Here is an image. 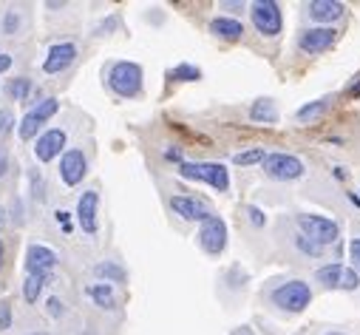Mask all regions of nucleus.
Returning a JSON list of instances; mask_svg holds the SVG:
<instances>
[{"label": "nucleus", "instance_id": "nucleus-1", "mask_svg": "<svg viewBox=\"0 0 360 335\" xmlns=\"http://www.w3.org/2000/svg\"><path fill=\"white\" fill-rule=\"evenodd\" d=\"M108 85L119 97H136L142 91V69L136 63H128V60H119L108 71Z\"/></svg>", "mask_w": 360, "mask_h": 335}, {"label": "nucleus", "instance_id": "nucleus-2", "mask_svg": "<svg viewBox=\"0 0 360 335\" xmlns=\"http://www.w3.org/2000/svg\"><path fill=\"white\" fill-rule=\"evenodd\" d=\"M179 173H182L185 179L207 182V185L216 188V191H227L230 188V173L219 162H182V165H179Z\"/></svg>", "mask_w": 360, "mask_h": 335}, {"label": "nucleus", "instance_id": "nucleus-3", "mask_svg": "<svg viewBox=\"0 0 360 335\" xmlns=\"http://www.w3.org/2000/svg\"><path fill=\"white\" fill-rule=\"evenodd\" d=\"M309 301H312V290L307 282H287L281 287L273 290V304L287 313H304L309 307Z\"/></svg>", "mask_w": 360, "mask_h": 335}, {"label": "nucleus", "instance_id": "nucleus-4", "mask_svg": "<svg viewBox=\"0 0 360 335\" xmlns=\"http://www.w3.org/2000/svg\"><path fill=\"white\" fill-rule=\"evenodd\" d=\"M298 227H301V236L315 241V245H332L338 239V225L326 216H315V213H301L298 216Z\"/></svg>", "mask_w": 360, "mask_h": 335}, {"label": "nucleus", "instance_id": "nucleus-5", "mask_svg": "<svg viewBox=\"0 0 360 335\" xmlns=\"http://www.w3.org/2000/svg\"><path fill=\"white\" fill-rule=\"evenodd\" d=\"M261 165H264V173L276 182H292L304 176V162L292 154H267Z\"/></svg>", "mask_w": 360, "mask_h": 335}, {"label": "nucleus", "instance_id": "nucleus-6", "mask_svg": "<svg viewBox=\"0 0 360 335\" xmlns=\"http://www.w3.org/2000/svg\"><path fill=\"white\" fill-rule=\"evenodd\" d=\"M253 26L255 32L264 35V37H276L281 35V26H284V17H281V6L273 3V0H258L253 3Z\"/></svg>", "mask_w": 360, "mask_h": 335}, {"label": "nucleus", "instance_id": "nucleus-7", "mask_svg": "<svg viewBox=\"0 0 360 335\" xmlns=\"http://www.w3.org/2000/svg\"><path fill=\"white\" fill-rule=\"evenodd\" d=\"M57 108H60V103L54 100V97H48V100H43V103H37L32 111H28L23 119H20V128H17V134H20V139H35L37 137V131L48 123V119L57 114Z\"/></svg>", "mask_w": 360, "mask_h": 335}, {"label": "nucleus", "instance_id": "nucleus-8", "mask_svg": "<svg viewBox=\"0 0 360 335\" xmlns=\"http://www.w3.org/2000/svg\"><path fill=\"white\" fill-rule=\"evenodd\" d=\"M199 245L204 253L210 256H219L224 248H227V225L219 219V216H210L207 222H201V230H199Z\"/></svg>", "mask_w": 360, "mask_h": 335}, {"label": "nucleus", "instance_id": "nucleus-9", "mask_svg": "<svg viewBox=\"0 0 360 335\" xmlns=\"http://www.w3.org/2000/svg\"><path fill=\"white\" fill-rule=\"evenodd\" d=\"M315 279L326 287H335V290H357L360 287V276L352 270V267H343V264H326L315 273Z\"/></svg>", "mask_w": 360, "mask_h": 335}, {"label": "nucleus", "instance_id": "nucleus-10", "mask_svg": "<svg viewBox=\"0 0 360 335\" xmlns=\"http://www.w3.org/2000/svg\"><path fill=\"white\" fill-rule=\"evenodd\" d=\"M85 173H88L85 154L80 148H69L63 154V160H60V179H63L69 188H74V185H80V182L85 179Z\"/></svg>", "mask_w": 360, "mask_h": 335}, {"label": "nucleus", "instance_id": "nucleus-11", "mask_svg": "<svg viewBox=\"0 0 360 335\" xmlns=\"http://www.w3.org/2000/svg\"><path fill=\"white\" fill-rule=\"evenodd\" d=\"M338 40V32L329 26H318V28H307V32L301 35V40H298V46H301V51L307 54H321L326 49H332Z\"/></svg>", "mask_w": 360, "mask_h": 335}, {"label": "nucleus", "instance_id": "nucleus-12", "mask_svg": "<svg viewBox=\"0 0 360 335\" xmlns=\"http://www.w3.org/2000/svg\"><path fill=\"white\" fill-rule=\"evenodd\" d=\"M170 207H173V213L176 216H182V219H188V222H207L210 216H213V210H210L201 199H196V196H173L170 199Z\"/></svg>", "mask_w": 360, "mask_h": 335}, {"label": "nucleus", "instance_id": "nucleus-13", "mask_svg": "<svg viewBox=\"0 0 360 335\" xmlns=\"http://www.w3.org/2000/svg\"><path fill=\"white\" fill-rule=\"evenodd\" d=\"M97 210H100V194L97 191H85L77 202V219H80V227L88 233V236H94L100 222H97Z\"/></svg>", "mask_w": 360, "mask_h": 335}, {"label": "nucleus", "instance_id": "nucleus-14", "mask_svg": "<svg viewBox=\"0 0 360 335\" xmlns=\"http://www.w3.org/2000/svg\"><path fill=\"white\" fill-rule=\"evenodd\" d=\"M74 60H77V46L74 43H57V46L48 49V57L43 60V71L46 74H60V71H66Z\"/></svg>", "mask_w": 360, "mask_h": 335}, {"label": "nucleus", "instance_id": "nucleus-15", "mask_svg": "<svg viewBox=\"0 0 360 335\" xmlns=\"http://www.w3.org/2000/svg\"><path fill=\"white\" fill-rule=\"evenodd\" d=\"M57 267V253L48 250L46 245H28L26 250V270L37 273V276H48V273Z\"/></svg>", "mask_w": 360, "mask_h": 335}, {"label": "nucleus", "instance_id": "nucleus-16", "mask_svg": "<svg viewBox=\"0 0 360 335\" xmlns=\"http://www.w3.org/2000/svg\"><path fill=\"white\" fill-rule=\"evenodd\" d=\"M66 148V131H60V128H51L46 134H40L37 145H35V157L40 162H51L60 157V151Z\"/></svg>", "mask_w": 360, "mask_h": 335}, {"label": "nucleus", "instance_id": "nucleus-17", "mask_svg": "<svg viewBox=\"0 0 360 335\" xmlns=\"http://www.w3.org/2000/svg\"><path fill=\"white\" fill-rule=\"evenodd\" d=\"M307 12L315 23H335L343 17V3H338V0H312V3H307Z\"/></svg>", "mask_w": 360, "mask_h": 335}, {"label": "nucleus", "instance_id": "nucleus-18", "mask_svg": "<svg viewBox=\"0 0 360 335\" xmlns=\"http://www.w3.org/2000/svg\"><path fill=\"white\" fill-rule=\"evenodd\" d=\"M210 35L219 37V40L233 43V40H242L244 26L238 20H233V17H213V20H210Z\"/></svg>", "mask_w": 360, "mask_h": 335}, {"label": "nucleus", "instance_id": "nucleus-19", "mask_svg": "<svg viewBox=\"0 0 360 335\" xmlns=\"http://www.w3.org/2000/svg\"><path fill=\"white\" fill-rule=\"evenodd\" d=\"M250 119L253 123H267V126H273L278 123V108L273 100H255L253 108H250Z\"/></svg>", "mask_w": 360, "mask_h": 335}, {"label": "nucleus", "instance_id": "nucleus-20", "mask_svg": "<svg viewBox=\"0 0 360 335\" xmlns=\"http://www.w3.org/2000/svg\"><path fill=\"white\" fill-rule=\"evenodd\" d=\"M88 298H91L97 307L102 310H114L116 307V295H114V287L111 284H88Z\"/></svg>", "mask_w": 360, "mask_h": 335}, {"label": "nucleus", "instance_id": "nucleus-21", "mask_svg": "<svg viewBox=\"0 0 360 335\" xmlns=\"http://www.w3.org/2000/svg\"><path fill=\"white\" fill-rule=\"evenodd\" d=\"M94 276H100V279H105V284L108 282H116V284H123L125 279H128V273L119 267L116 261H100L97 267H94Z\"/></svg>", "mask_w": 360, "mask_h": 335}, {"label": "nucleus", "instance_id": "nucleus-22", "mask_svg": "<svg viewBox=\"0 0 360 335\" xmlns=\"http://www.w3.org/2000/svg\"><path fill=\"white\" fill-rule=\"evenodd\" d=\"M46 279H48V276H37V273H28V276H26V282H23V298H26L28 304H35V301L40 298Z\"/></svg>", "mask_w": 360, "mask_h": 335}, {"label": "nucleus", "instance_id": "nucleus-23", "mask_svg": "<svg viewBox=\"0 0 360 335\" xmlns=\"http://www.w3.org/2000/svg\"><path fill=\"white\" fill-rule=\"evenodd\" d=\"M170 80H176V83H196V80H201V71H199L196 66L182 63V66H176V69L170 71Z\"/></svg>", "mask_w": 360, "mask_h": 335}, {"label": "nucleus", "instance_id": "nucleus-24", "mask_svg": "<svg viewBox=\"0 0 360 335\" xmlns=\"http://www.w3.org/2000/svg\"><path fill=\"white\" fill-rule=\"evenodd\" d=\"M329 108V100H318V103H309V105H304L301 111H298V119L301 123H309V119H318L323 111Z\"/></svg>", "mask_w": 360, "mask_h": 335}, {"label": "nucleus", "instance_id": "nucleus-25", "mask_svg": "<svg viewBox=\"0 0 360 335\" xmlns=\"http://www.w3.org/2000/svg\"><path fill=\"white\" fill-rule=\"evenodd\" d=\"M28 94H32V83H28L26 77H17L9 83V97L12 100H26Z\"/></svg>", "mask_w": 360, "mask_h": 335}, {"label": "nucleus", "instance_id": "nucleus-26", "mask_svg": "<svg viewBox=\"0 0 360 335\" xmlns=\"http://www.w3.org/2000/svg\"><path fill=\"white\" fill-rule=\"evenodd\" d=\"M264 148H250V151H244V154H235L233 157V162L235 165H255V162H264Z\"/></svg>", "mask_w": 360, "mask_h": 335}, {"label": "nucleus", "instance_id": "nucleus-27", "mask_svg": "<svg viewBox=\"0 0 360 335\" xmlns=\"http://www.w3.org/2000/svg\"><path fill=\"white\" fill-rule=\"evenodd\" d=\"M295 245H298V250L307 253V256H321V250H323L321 245H315V241H309V239H304V236H298Z\"/></svg>", "mask_w": 360, "mask_h": 335}, {"label": "nucleus", "instance_id": "nucleus-28", "mask_svg": "<svg viewBox=\"0 0 360 335\" xmlns=\"http://www.w3.org/2000/svg\"><path fill=\"white\" fill-rule=\"evenodd\" d=\"M349 259H352V270L360 273V236L352 239V245H349Z\"/></svg>", "mask_w": 360, "mask_h": 335}, {"label": "nucleus", "instance_id": "nucleus-29", "mask_svg": "<svg viewBox=\"0 0 360 335\" xmlns=\"http://www.w3.org/2000/svg\"><path fill=\"white\" fill-rule=\"evenodd\" d=\"M247 216H250V222H253L255 227H264V222H267V216L261 213V207H255V205L247 207Z\"/></svg>", "mask_w": 360, "mask_h": 335}, {"label": "nucleus", "instance_id": "nucleus-30", "mask_svg": "<svg viewBox=\"0 0 360 335\" xmlns=\"http://www.w3.org/2000/svg\"><path fill=\"white\" fill-rule=\"evenodd\" d=\"M9 327H12V307L3 301L0 304V329H9Z\"/></svg>", "mask_w": 360, "mask_h": 335}, {"label": "nucleus", "instance_id": "nucleus-31", "mask_svg": "<svg viewBox=\"0 0 360 335\" xmlns=\"http://www.w3.org/2000/svg\"><path fill=\"white\" fill-rule=\"evenodd\" d=\"M12 123H15L12 114L0 108V134H9V131H12Z\"/></svg>", "mask_w": 360, "mask_h": 335}, {"label": "nucleus", "instance_id": "nucleus-32", "mask_svg": "<svg viewBox=\"0 0 360 335\" xmlns=\"http://www.w3.org/2000/svg\"><path fill=\"white\" fill-rule=\"evenodd\" d=\"M48 313H51L54 318L63 316V301H60V298H48Z\"/></svg>", "mask_w": 360, "mask_h": 335}, {"label": "nucleus", "instance_id": "nucleus-33", "mask_svg": "<svg viewBox=\"0 0 360 335\" xmlns=\"http://www.w3.org/2000/svg\"><path fill=\"white\" fill-rule=\"evenodd\" d=\"M9 171V154H6V148H0V176H6Z\"/></svg>", "mask_w": 360, "mask_h": 335}, {"label": "nucleus", "instance_id": "nucleus-34", "mask_svg": "<svg viewBox=\"0 0 360 335\" xmlns=\"http://www.w3.org/2000/svg\"><path fill=\"white\" fill-rule=\"evenodd\" d=\"M54 216H57V222H60V225H63V230H66V233L71 230V225H69V213H66V210H57Z\"/></svg>", "mask_w": 360, "mask_h": 335}, {"label": "nucleus", "instance_id": "nucleus-35", "mask_svg": "<svg viewBox=\"0 0 360 335\" xmlns=\"http://www.w3.org/2000/svg\"><path fill=\"white\" fill-rule=\"evenodd\" d=\"M165 160H173V162H182V151H179V148H170V151H165Z\"/></svg>", "mask_w": 360, "mask_h": 335}, {"label": "nucleus", "instance_id": "nucleus-36", "mask_svg": "<svg viewBox=\"0 0 360 335\" xmlns=\"http://www.w3.org/2000/svg\"><path fill=\"white\" fill-rule=\"evenodd\" d=\"M9 69H12V57L9 54H0V74L9 71Z\"/></svg>", "mask_w": 360, "mask_h": 335}, {"label": "nucleus", "instance_id": "nucleus-37", "mask_svg": "<svg viewBox=\"0 0 360 335\" xmlns=\"http://www.w3.org/2000/svg\"><path fill=\"white\" fill-rule=\"evenodd\" d=\"M6 28H9V32H15V28H17V17H15V15L6 17Z\"/></svg>", "mask_w": 360, "mask_h": 335}, {"label": "nucleus", "instance_id": "nucleus-38", "mask_svg": "<svg viewBox=\"0 0 360 335\" xmlns=\"http://www.w3.org/2000/svg\"><path fill=\"white\" fill-rule=\"evenodd\" d=\"M349 202H352V205H357V207H360V196H357V194H349Z\"/></svg>", "mask_w": 360, "mask_h": 335}, {"label": "nucleus", "instance_id": "nucleus-39", "mask_svg": "<svg viewBox=\"0 0 360 335\" xmlns=\"http://www.w3.org/2000/svg\"><path fill=\"white\" fill-rule=\"evenodd\" d=\"M6 225V216H3V210H0V227H3Z\"/></svg>", "mask_w": 360, "mask_h": 335}, {"label": "nucleus", "instance_id": "nucleus-40", "mask_svg": "<svg viewBox=\"0 0 360 335\" xmlns=\"http://www.w3.org/2000/svg\"><path fill=\"white\" fill-rule=\"evenodd\" d=\"M0 264H3V241H0Z\"/></svg>", "mask_w": 360, "mask_h": 335}, {"label": "nucleus", "instance_id": "nucleus-41", "mask_svg": "<svg viewBox=\"0 0 360 335\" xmlns=\"http://www.w3.org/2000/svg\"><path fill=\"white\" fill-rule=\"evenodd\" d=\"M326 335H343V332H326Z\"/></svg>", "mask_w": 360, "mask_h": 335}, {"label": "nucleus", "instance_id": "nucleus-42", "mask_svg": "<svg viewBox=\"0 0 360 335\" xmlns=\"http://www.w3.org/2000/svg\"><path fill=\"white\" fill-rule=\"evenodd\" d=\"M32 335H46V332H32Z\"/></svg>", "mask_w": 360, "mask_h": 335}]
</instances>
